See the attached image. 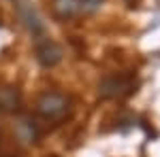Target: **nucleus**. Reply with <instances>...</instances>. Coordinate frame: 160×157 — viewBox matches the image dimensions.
<instances>
[{"instance_id": "nucleus-1", "label": "nucleus", "mask_w": 160, "mask_h": 157, "mask_svg": "<svg viewBox=\"0 0 160 157\" xmlns=\"http://www.w3.org/2000/svg\"><path fill=\"white\" fill-rule=\"evenodd\" d=\"M71 110V100L60 91H45L37 100V115L45 121H58Z\"/></svg>"}, {"instance_id": "nucleus-6", "label": "nucleus", "mask_w": 160, "mask_h": 157, "mask_svg": "<svg viewBox=\"0 0 160 157\" xmlns=\"http://www.w3.org/2000/svg\"><path fill=\"white\" fill-rule=\"evenodd\" d=\"M22 109V94L17 87L13 85H4L0 87V113L13 115Z\"/></svg>"}, {"instance_id": "nucleus-8", "label": "nucleus", "mask_w": 160, "mask_h": 157, "mask_svg": "<svg viewBox=\"0 0 160 157\" xmlns=\"http://www.w3.org/2000/svg\"><path fill=\"white\" fill-rule=\"evenodd\" d=\"M102 0H81V13H96Z\"/></svg>"}, {"instance_id": "nucleus-4", "label": "nucleus", "mask_w": 160, "mask_h": 157, "mask_svg": "<svg viewBox=\"0 0 160 157\" xmlns=\"http://www.w3.org/2000/svg\"><path fill=\"white\" fill-rule=\"evenodd\" d=\"M64 58V51L62 47L56 43V40H49V38H43L37 43V60L43 68H53L58 66Z\"/></svg>"}, {"instance_id": "nucleus-7", "label": "nucleus", "mask_w": 160, "mask_h": 157, "mask_svg": "<svg viewBox=\"0 0 160 157\" xmlns=\"http://www.w3.org/2000/svg\"><path fill=\"white\" fill-rule=\"evenodd\" d=\"M15 136L24 142V145H32L38 138V127L34 125V121L30 119H19L15 123Z\"/></svg>"}, {"instance_id": "nucleus-2", "label": "nucleus", "mask_w": 160, "mask_h": 157, "mask_svg": "<svg viewBox=\"0 0 160 157\" xmlns=\"http://www.w3.org/2000/svg\"><path fill=\"white\" fill-rule=\"evenodd\" d=\"M132 91V81L128 76H122V74H113V76H107L98 83V96L100 98H122L126 94Z\"/></svg>"}, {"instance_id": "nucleus-5", "label": "nucleus", "mask_w": 160, "mask_h": 157, "mask_svg": "<svg viewBox=\"0 0 160 157\" xmlns=\"http://www.w3.org/2000/svg\"><path fill=\"white\" fill-rule=\"evenodd\" d=\"M51 13L60 21H71L81 15V0H51Z\"/></svg>"}, {"instance_id": "nucleus-3", "label": "nucleus", "mask_w": 160, "mask_h": 157, "mask_svg": "<svg viewBox=\"0 0 160 157\" xmlns=\"http://www.w3.org/2000/svg\"><path fill=\"white\" fill-rule=\"evenodd\" d=\"M17 15L24 21V25L28 28V32L32 36H43L45 34V24L41 19L38 11L34 9V4L30 0H17Z\"/></svg>"}]
</instances>
